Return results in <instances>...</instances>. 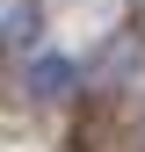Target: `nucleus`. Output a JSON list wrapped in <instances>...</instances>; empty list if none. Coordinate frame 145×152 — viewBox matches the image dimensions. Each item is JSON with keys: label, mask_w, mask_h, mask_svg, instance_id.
Masks as SVG:
<instances>
[{"label": "nucleus", "mask_w": 145, "mask_h": 152, "mask_svg": "<svg viewBox=\"0 0 145 152\" xmlns=\"http://www.w3.org/2000/svg\"><path fill=\"white\" fill-rule=\"evenodd\" d=\"M15 87L29 94L36 109H65L72 94L87 87V58H72V51H36V58H22V72H15Z\"/></svg>", "instance_id": "1"}, {"label": "nucleus", "mask_w": 145, "mask_h": 152, "mask_svg": "<svg viewBox=\"0 0 145 152\" xmlns=\"http://www.w3.org/2000/svg\"><path fill=\"white\" fill-rule=\"evenodd\" d=\"M0 36H7L15 58H36L44 51V7L36 0H0Z\"/></svg>", "instance_id": "2"}, {"label": "nucleus", "mask_w": 145, "mask_h": 152, "mask_svg": "<svg viewBox=\"0 0 145 152\" xmlns=\"http://www.w3.org/2000/svg\"><path fill=\"white\" fill-rule=\"evenodd\" d=\"M131 65H138V36H109L94 58H87V80H94V87H123Z\"/></svg>", "instance_id": "3"}]
</instances>
